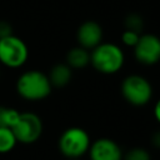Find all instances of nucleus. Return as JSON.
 Wrapping results in <instances>:
<instances>
[{"label": "nucleus", "instance_id": "6e6552de", "mask_svg": "<svg viewBox=\"0 0 160 160\" xmlns=\"http://www.w3.org/2000/svg\"><path fill=\"white\" fill-rule=\"evenodd\" d=\"M91 160H121L122 152L119 145L106 138L99 139L89 148Z\"/></svg>", "mask_w": 160, "mask_h": 160}, {"label": "nucleus", "instance_id": "0eeeda50", "mask_svg": "<svg viewBox=\"0 0 160 160\" xmlns=\"http://www.w3.org/2000/svg\"><path fill=\"white\" fill-rule=\"evenodd\" d=\"M135 58L144 65H152L160 60V39L156 35L146 34L139 38L134 46Z\"/></svg>", "mask_w": 160, "mask_h": 160}, {"label": "nucleus", "instance_id": "a211bd4d", "mask_svg": "<svg viewBox=\"0 0 160 160\" xmlns=\"http://www.w3.org/2000/svg\"><path fill=\"white\" fill-rule=\"evenodd\" d=\"M154 115H155V119L160 122V99H159L158 102L155 104V108H154Z\"/></svg>", "mask_w": 160, "mask_h": 160}, {"label": "nucleus", "instance_id": "ddd939ff", "mask_svg": "<svg viewBox=\"0 0 160 160\" xmlns=\"http://www.w3.org/2000/svg\"><path fill=\"white\" fill-rule=\"evenodd\" d=\"M19 115H20V111H18L16 109L0 105V126L11 129L18 121Z\"/></svg>", "mask_w": 160, "mask_h": 160}, {"label": "nucleus", "instance_id": "f257e3e1", "mask_svg": "<svg viewBox=\"0 0 160 160\" xmlns=\"http://www.w3.org/2000/svg\"><path fill=\"white\" fill-rule=\"evenodd\" d=\"M52 86L48 75L39 70H28L16 80L18 94L29 101H39L48 98Z\"/></svg>", "mask_w": 160, "mask_h": 160}, {"label": "nucleus", "instance_id": "2eb2a0df", "mask_svg": "<svg viewBox=\"0 0 160 160\" xmlns=\"http://www.w3.org/2000/svg\"><path fill=\"white\" fill-rule=\"evenodd\" d=\"M139 38H140V32L134 31V30H130V29H126V30L122 32L121 40H122V42H124L126 46L134 48V46L136 45V42L139 41Z\"/></svg>", "mask_w": 160, "mask_h": 160}, {"label": "nucleus", "instance_id": "f03ea898", "mask_svg": "<svg viewBox=\"0 0 160 160\" xmlns=\"http://www.w3.org/2000/svg\"><path fill=\"white\" fill-rule=\"evenodd\" d=\"M90 62L100 72L114 74L121 69L124 64V54L115 44L100 42L92 49L90 54Z\"/></svg>", "mask_w": 160, "mask_h": 160}, {"label": "nucleus", "instance_id": "dca6fc26", "mask_svg": "<svg viewBox=\"0 0 160 160\" xmlns=\"http://www.w3.org/2000/svg\"><path fill=\"white\" fill-rule=\"evenodd\" d=\"M125 24H126V29H130V30H134V31L140 32L141 25H142V20H141V18L139 15L131 14V15H129L126 18Z\"/></svg>", "mask_w": 160, "mask_h": 160}, {"label": "nucleus", "instance_id": "6ab92c4d", "mask_svg": "<svg viewBox=\"0 0 160 160\" xmlns=\"http://www.w3.org/2000/svg\"><path fill=\"white\" fill-rule=\"evenodd\" d=\"M154 144L156 146H160V132L155 134V136H154Z\"/></svg>", "mask_w": 160, "mask_h": 160}, {"label": "nucleus", "instance_id": "4468645a", "mask_svg": "<svg viewBox=\"0 0 160 160\" xmlns=\"http://www.w3.org/2000/svg\"><path fill=\"white\" fill-rule=\"evenodd\" d=\"M125 160H150V155L145 149L135 148L126 152Z\"/></svg>", "mask_w": 160, "mask_h": 160}, {"label": "nucleus", "instance_id": "1a4fd4ad", "mask_svg": "<svg viewBox=\"0 0 160 160\" xmlns=\"http://www.w3.org/2000/svg\"><path fill=\"white\" fill-rule=\"evenodd\" d=\"M102 29L95 21H85L78 30V41L81 48L89 50L94 49L101 42Z\"/></svg>", "mask_w": 160, "mask_h": 160}, {"label": "nucleus", "instance_id": "f3484780", "mask_svg": "<svg viewBox=\"0 0 160 160\" xmlns=\"http://www.w3.org/2000/svg\"><path fill=\"white\" fill-rule=\"evenodd\" d=\"M12 35V26L5 20H0V39Z\"/></svg>", "mask_w": 160, "mask_h": 160}, {"label": "nucleus", "instance_id": "9d476101", "mask_svg": "<svg viewBox=\"0 0 160 160\" xmlns=\"http://www.w3.org/2000/svg\"><path fill=\"white\" fill-rule=\"evenodd\" d=\"M48 78L51 86L64 88L71 80V68L68 64H56L51 68Z\"/></svg>", "mask_w": 160, "mask_h": 160}, {"label": "nucleus", "instance_id": "39448f33", "mask_svg": "<svg viewBox=\"0 0 160 160\" xmlns=\"http://www.w3.org/2000/svg\"><path fill=\"white\" fill-rule=\"evenodd\" d=\"M121 94L134 106H142L149 102L152 95L150 82L140 75H130L121 84Z\"/></svg>", "mask_w": 160, "mask_h": 160}, {"label": "nucleus", "instance_id": "423d86ee", "mask_svg": "<svg viewBox=\"0 0 160 160\" xmlns=\"http://www.w3.org/2000/svg\"><path fill=\"white\" fill-rule=\"evenodd\" d=\"M16 141L21 144H32L42 134V121L38 114L31 111L20 112L18 121L11 128Z\"/></svg>", "mask_w": 160, "mask_h": 160}, {"label": "nucleus", "instance_id": "7ed1b4c3", "mask_svg": "<svg viewBox=\"0 0 160 160\" xmlns=\"http://www.w3.org/2000/svg\"><path fill=\"white\" fill-rule=\"evenodd\" d=\"M29 58V49L24 40L16 35L0 39V62L10 69L21 68Z\"/></svg>", "mask_w": 160, "mask_h": 160}, {"label": "nucleus", "instance_id": "f8f14e48", "mask_svg": "<svg viewBox=\"0 0 160 160\" xmlns=\"http://www.w3.org/2000/svg\"><path fill=\"white\" fill-rule=\"evenodd\" d=\"M18 141L16 138L10 128L0 126V154L10 152L15 146Z\"/></svg>", "mask_w": 160, "mask_h": 160}, {"label": "nucleus", "instance_id": "9b49d317", "mask_svg": "<svg viewBox=\"0 0 160 160\" xmlns=\"http://www.w3.org/2000/svg\"><path fill=\"white\" fill-rule=\"evenodd\" d=\"M90 62V54L86 49L79 46L71 49L66 55V64L71 69H82Z\"/></svg>", "mask_w": 160, "mask_h": 160}, {"label": "nucleus", "instance_id": "20e7f679", "mask_svg": "<svg viewBox=\"0 0 160 160\" xmlns=\"http://www.w3.org/2000/svg\"><path fill=\"white\" fill-rule=\"evenodd\" d=\"M90 148V138L81 128L66 129L59 139V149L62 155L70 159L82 156Z\"/></svg>", "mask_w": 160, "mask_h": 160}]
</instances>
